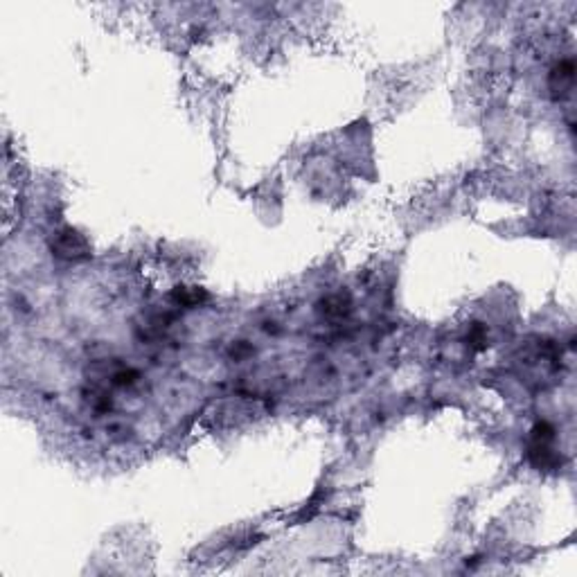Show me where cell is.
Wrapping results in <instances>:
<instances>
[{"mask_svg": "<svg viewBox=\"0 0 577 577\" xmlns=\"http://www.w3.org/2000/svg\"><path fill=\"white\" fill-rule=\"evenodd\" d=\"M253 352H255V350H253V347H251V345H246L244 341H239V343H235V345H233V350H231V354L235 356V359H237V361H244V359H246V356H251Z\"/></svg>", "mask_w": 577, "mask_h": 577, "instance_id": "8992f818", "label": "cell"}, {"mask_svg": "<svg viewBox=\"0 0 577 577\" xmlns=\"http://www.w3.org/2000/svg\"><path fill=\"white\" fill-rule=\"evenodd\" d=\"M320 311L327 318H345L352 311V300L343 293H332L320 302Z\"/></svg>", "mask_w": 577, "mask_h": 577, "instance_id": "3957f363", "label": "cell"}, {"mask_svg": "<svg viewBox=\"0 0 577 577\" xmlns=\"http://www.w3.org/2000/svg\"><path fill=\"white\" fill-rule=\"evenodd\" d=\"M52 253L63 262H81L90 257V244L72 228H61L52 237Z\"/></svg>", "mask_w": 577, "mask_h": 577, "instance_id": "6da1fadb", "label": "cell"}, {"mask_svg": "<svg viewBox=\"0 0 577 577\" xmlns=\"http://www.w3.org/2000/svg\"><path fill=\"white\" fill-rule=\"evenodd\" d=\"M467 345H471L473 350H485L487 347V332H485V327L482 325H473L469 329V334H467Z\"/></svg>", "mask_w": 577, "mask_h": 577, "instance_id": "5b68a950", "label": "cell"}, {"mask_svg": "<svg viewBox=\"0 0 577 577\" xmlns=\"http://www.w3.org/2000/svg\"><path fill=\"white\" fill-rule=\"evenodd\" d=\"M573 84H575V63L571 59H564V61L555 63V68L550 70V77H548V86H550V92H553V97L555 99L568 97L573 90Z\"/></svg>", "mask_w": 577, "mask_h": 577, "instance_id": "7a4b0ae2", "label": "cell"}, {"mask_svg": "<svg viewBox=\"0 0 577 577\" xmlns=\"http://www.w3.org/2000/svg\"><path fill=\"white\" fill-rule=\"evenodd\" d=\"M172 300L178 307H197L206 300V293L197 286H176L172 291Z\"/></svg>", "mask_w": 577, "mask_h": 577, "instance_id": "277c9868", "label": "cell"}]
</instances>
